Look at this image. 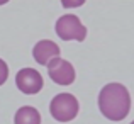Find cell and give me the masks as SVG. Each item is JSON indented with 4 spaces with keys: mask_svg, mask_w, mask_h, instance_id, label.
<instances>
[{
    "mask_svg": "<svg viewBox=\"0 0 134 124\" xmlns=\"http://www.w3.org/2000/svg\"><path fill=\"white\" fill-rule=\"evenodd\" d=\"M15 85L22 94L26 95H34L37 92H41L44 85V80L41 77V73L34 68H22L17 72L15 75Z\"/></svg>",
    "mask_w": 134,
    "mask_h": 124,
    "instance_id": "277c9868",
    "label": "cell"
},
{
    "mask_svg": "<svg viewBox=\"0 0 134 124\" xmlns=\"http://www.w3.org/2000/svg\"><path fill=\"white\" fill-rule=\"evenodd\" d=\"M7 78H9V66H7V63L0 58V85L5 83Z\"/></svg>",
    "mask_w": 134,
    "mask_h": 124,
    "instance_id": "ba28073f",
    "label": "cell"
},
{
    "mask_svg": "<svg viewBox=\"0 0 134 124\" xmlns=\"http://www.w3.org/2000/svg\"><path fill=\"white\" fill-rule=\"evenodd\" d=\"M80 104L75 95L71 94H58L49 104V112L58 122H68L78 116Z\"/></svg>",
    "mask_w": 134,
    "mask_h": 124,
    "instance_id": "7a4b0ae2",
    "label": "cell"
},
{
    "mask_svg": "<svg viewBox=\"0 0 134 124\" xmlns=\"http://www.w3.org/2000/svg\"><path fill=\"white\" fill-rule=\"evenodd\" d=\"M32 55H34V60H36L39 65L43 66H48L49 61L59 56V46L56 44L54 41H49V39H43L39 42H36L32 49Z\"/></svg>",
    "mask_w": 134,
    "mask_h": 124,
    "instance_id": "8992f818",
    "label": "cell"
},
{
    "mask_svg": "<svg viewBox=\"0 0 134 124\" xmlns=\"http://www.w3.org/2000/svg\"><path fill=\"white\" fill-rule=\"evenodd\" d=\"M56 34L63 41H85L87 37V27L82 24V20L73 14L61 15L56 20Z\"/></svg>",
    "mask_w": 134,
    "mask_h": 124,
    "instance_id": "3957f363",
    "label": "cell"
},
{
    "mask_svg": "<svg viewBox=\"0 0 134 124\" xmlns=\"http://www.w3.org/2000/svg\"><path fill=\"white\" fill-rule=\"evenodd\" d=\"M9 0H0V5H3V3H7Z\"/></svg>",
    "mask_w": 134,
    "mask_h": 124,
    "instance_id": "30bf717a",
    "label": "cell"
},
{
    "mask_svg": "<svg viewBox=\"0 0 134 124\" xmlns=\"http://www.w3.org/2000/svg\"><path fill=\"white\" fill-rule=\"evenodd\" d=\"M85 3V0H61V5L65 9H76V7H82Z\"/></svg>",
    "mask_w": 134,
    "mask_h": 124,
    "instance_id": "9c48e42d",
    "label": "cell"
},
{
    "mask_svg": "<svg viewBox=\"0 0 134 124\" xmlns=\"http://www.w3.org/2000/svg\"><path fill=\"white\" fill-rule=\"evenodd\" d=\"M131 124H134V121H132V122H131Z\"/></svg>",
    "mask_w": 134,
    "mask_h": 124,
    "instance_id": "8fae6325",
    "label": "cell"
},
{
    "mask_svg": "<svg viewBox=\"0 0 134 124\" xmlns=\"http://www.w3.org/2000/svg\"><path fill=\"white\" fill-rule=\"evenodd\" d=\"M98 109L109 121H122L131 111V95L122 83H107L98 94Z\"/></svg>",
    "mask_w": 134,
    "mask_h": 124,
    "instance_id": "6da1fadb",
    "label": "cell"
},
{
    "mask_svg": "<svg viewBox=\"0 0 134 124\" xmlns=\"http://www.w3.org/2000/svg\"><path fill=\"white\" fill-rule=\"evenodd\" d=\"M14 122L15 124H41V114L37 112V109L31 107V105H24L15 112Z\"/></svg>",
    "mask_w": 134,
    "mask_h": 124,
    "instance_id": "52a82bcc",
    "label": "cell"
},
{
    "mask_svg": "<svg viewBox=\"0 0 134 124\" xmlns=\"http://www.w3.org/2000/svg\"><path fill=\"white\" fill-rule=\"evenodd\" d=\"M48 73L49 78L58 85H71L75 82V68L70 61L63 58H54L48 65Z\"/></svg>",
    "mask_w": 134,
    "mask_h": 124,
    "instance_id": "5b68a950",
    "label": "cell"
}]
</instances>
